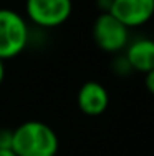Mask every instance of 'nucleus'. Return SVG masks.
I'll return each instance as SVG.
<instances>
[{"mask_svg": "<svg viewBox=\"0 0 154 156\" xmlns=\"http://www.w3.org/2000/svg\"><path fill=\"white\" fill-rule=\"evenodd\" d=\"M91 35L96 47L106 53H119L129 43V28L109 12H101L96 17Z\"/></svg>", "mask_w": 154, "mask_h": 156, "instance_id": "nucleus-3", "label": "nucleus"}, {"mask_svg": "<svg viewBox=\"0 0 154 156\" xmlns=\"http://www.w3.org/2000/svg\"><path fill=\"white\" fill-rule=\"evenodd\" d=\"M30 28L23 15L12 9H0V60L15 58L28 45Z\"/></svg>", "mask_w": 154, "mask_h": 156, "instance_id": "nucleus-2", "label": "nucleus"}, {"mask_svg": "<svg viewBox=\"0 0 154 156\" xmlns=\"http://www.w3.org/2000/svg\"><path fill=\"white\" fill-rule=\"evenodd\" d=\"M12 131V151L17 156H56L60 140L46 123L30 120Z\"/></svg>", "mask_w": 154, "mask_h": 156, "instance_id": "nucleus-1", "label": "nucleus"}, {"mask_svg": "<svg viewBox=\"0 0 154 156\" xmlns=\"http://www.w3.org/2000/svg\"><path fill=\"white\" fill-rule=\"evenodd\" d=\"M113 70H115L116 75H121V76H126V75H129V73L133 72V68H131V65L128 63L124 55H121V57H118L115 62H113Z\"/></svg>", "mask_w": 154, "mask_h": 156, "instance_id": "nucleus-8", "label": "nucleus"}, {"mask_svg": "<svg viewBox=\"0 0 154 156\" xmlns=\"http://www.w3.org/2000/svg\"><path fill=\"white\" fill-rule=\"evenodd\" d=\"M109 13L129 30L138 28L154 17V0H113Z\"/></svg>", "mask_w": 154, "mask_h": 156, "instance_id": "nucleus-5", "label": "nucleus"}, {"mask_svg": "<svg viewBox=\"0 0 154 156\" xmlns=\"http://www.w3.org/2000/svg\"><path fill=\"white\" fill-rule=\"evenodd\" d=\"M76 105L81 113L88 116H100L108 110L109 95L100 81H86L80 87L76 95Z\"/></svg>", "mask_w": 154, "mask_h": 156, "instance_id": "nucleus-6", "label": "nucleus"}, {"mask_svg": "<svg viewBox=\"0 0 154 156\" xmlns=\"http://www.w3.org/2000/svg\"><path fill=\"white\" fill-rule=\"evenodd\" d=\"M124 57L131 65L133 72L149 73L154 70V38L139 37L129 40L128 47L124 48Z\"/></svg>", "mask_w": 154, "mask_h": 156, "instance_id": "nucleus-7", "label": "nucleus"}, {"mask_svg": "<svg viewBox=\"0 0 154 156\" xmlns=\"http://www.w3.org/2000/svg\"><path fill=\"white\" fill-rule=\"evenodd\" d=\"M0 156H17L12 150H0Z\"/></svg>", "mask_w": 154, "mask_h": 156, "instance_id": "nucleus-13", "label": "nucleus"}, {"mask_svg": "<svg viewBox=\"0 0 154 156\" xmlns=\"http://www.w3.org/2000/svg\"><path fill=\"white\" fill-rule=\"evenodd\" d=\"M12 129L0 128V150H12Z\"/></svg>", "mask_w": 154, "mask_h": 156, "instance_id": "nucleus-9", "label": "nucleus"}, {"mask_svg": "<svg viewBox=\"0 0 154 156\" xmlns=\"http://www.w3.org/2000/svg\"><path fill=\"white\" fill-rule=\"evenodd\" d=\"M111 3H113V0H98V7H100L101 12H109Z\"/></svg>", "mask_w": 154, "mask_h": 156, "instance_id": "nucleus-11", "label": "nucleus"}, {"mask_svg": "<svg viewBox=\"0 0 154 156\" xmlns=\"http://www.w3.org/2000/svg\"><path fill=\"white\" fill-rule=\"evenodd\" d=\"M73 0H25L27 18L36 27L56 28L71 17Z\"/></svg>", "mask_w": 154, "mask_h": 156, "instance_id": "nucleus-4", "label": "nucleus"}, {"mask_svg": "<svg viewBox=\"0 0 154 156\" xmlns=\"http://www.w3.org/2000/svg\"><path fill=\"white\" fill-rule=\"evenodd\" d=\"M144 85H146V90H148L149 93L154 96V70H151L149 73H146Z\"/></svg>", "mask_w": 154, "mask_h": 156, "instance_id": "nucleus-10", "label": "nucleus"}, {"mask_svg": "<svg viewBox=\"0 0 154 156\" xmlns=\"http://www.w3.org/2000/svg\"><path fill=\"white\" fill-rule=\"evenodd\" d=\"M3 78H5V65H3V60H0V85L3 83Z\"/></svg>", "mask_w": 154, "mask_h": 156, "instance_id": "nucleus-12", "label": "nucleus"}]
</instances>
